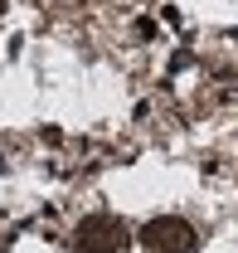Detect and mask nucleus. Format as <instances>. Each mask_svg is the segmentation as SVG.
Masks as SVG:
<instances>
[{
  "mask_svg": "<svg viewBox=\"0 0 238 253\" xmlns=\"http://www.w3.org/2000/svg\"><path fill=\"white\" fill-rule=\"evenodd\" d=\"M131 244V234H126V224L112 219V214H92V219L78 224V234H73V249L78 253H126Z\"/></svg>",
  "mask_w": 238,
  "mask_h": 253,
  "instance_id": "f257e3e1",
  "label": "nucleus"
},
{
  "mask_svg": "<svg viewBox=\"0 0 238 253\" xmlns=\"http://www.w3.org/2000/svg\"><path fill=\"white\" fill-rule=\"evenodd\" d=\"M141 249L146 253H190L195 249V229L185 219H151L141 229Z\"/></svg>",
  "mask_w": 238,
  "mask_h": 253,
  "instance_id": "f03ea898",
  "label": "nucleus"
}]
</instances>
